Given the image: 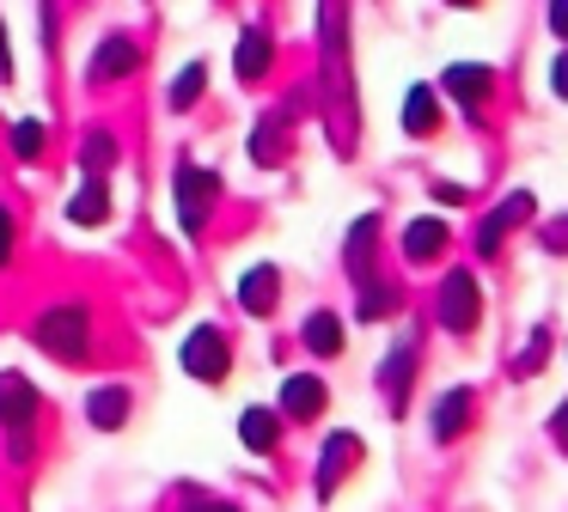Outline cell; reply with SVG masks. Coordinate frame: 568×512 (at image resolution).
Masks as SVG:
<instances>
[{"instance_id":"27","label":"cell","mask_w":568,"mask_h":512,"mask_svg":"<svg viewBox=\"0 0 568 512\" xmlns=\"http://www.w3.org/2000/svg\"><path fill=\"white\" fill-rule=\"evenodd\" d=\"M550 427H556V439H562V446H568V402H562V409L550 414Z\"/></svg>"},{"instance_id":"10","label":"cell","mask_w":568,"mask_h":512,"mask_svg":"<svg viewBox=\"0 0 568 512\" xmlns=\"http://www.w3.org/2000/svg\"><path fill=\"white\" fill-rule=\"evenodd\" d=\"M87 421L104 427V433L123 427L129 421V385H99V390H92V397H87Z\"/></svg>"},{"instance_id":"1","label":"cell","mask_w":568,"mask_h":512,"mask_svg":"<svg viewBox=\"0 0 568 512\" xmlns=\"http://www.w3.org/2000/svg\"><path fill=\"white\" fill-rule=\"evenodd\" d=\"M38 348L43 354H55V360H87L92 354V317H87V305H55V311H43L38 317Z\"/></svg>"},{"instance_id":"13","label":"cell","mask_w":568,"mask_h":512,"mask_svg":"<svg viewBox=\"0 0 568 512\" xmlns=\"http://www.w3.org/2000/svg\"><path fill=\"white\" fill-rule=\"evenodd\" d=\"M300 336H306V348H312V354H343V317H331V311H312Z\"/></svg>"},{"instance_id":"6","label":"cell","mask_w":568,"mask_h":512,"mask_svg":"<svg viewBox=\"0 0 568 512\" xmlns=\"http://www.w3.org/2000/svg\"><path fill=\"white\" fill-rule=\"evenodd\" d=\"M348 463H361V439L355 433H331L324 439V463H318V494H336V482L348 475Z\"/></svg>"},{"instance_id":"3","label":"cell","mask_w":568,"mask_h":512,"mask_svg":"<svg viewBox=\"0 0 568 512\" xmlns=\"http://www.w3.org/2000/svg\"><path fill=\"white\" fill-rule=\"evenodd\" d=\"M0 421L13 427V451H31V421H38V390L26 372H0Z\"/></svg>"},{"instance_id":"12","label":"cell","mask_w":568,"mask_h":512,"mask_svg":"<svg viewBox=\"0 0 568 512\" xmlns=\"http://www.w3.org/2000/svg\"><path fill=\"white\" fill-rule=\"evenodd\" d=\"M275 280H282V275H275L270 263H263V268H251V275L239 280V305H245L251 317H270V311H275Z\"/></svg>"},{"instance_id":"8","label":"cell","mask_w":568,"mask_h":512,"mask_svg":"<svg viewBox=\"0 0 568 512\" xmlns=\"http://www.w3.org/2000/svg\"><path fill=\"white\" fill-rule=\"evenodd\" d=\"M282 414H294V421L324 414V378H306V372L287 378V385H282Z\"/></svg>"},{"instance_id":"18","label":"cell","mask_w":568,"mask_h":512,"mask_svg":"<svg viewBox=\"0 0 568 512\" xmlns=\"http://www.w3.org/2000/svg\"><path fill=\"white\" fill-rule=\"evenodd\" d=\"M233 68H239V80H257V73L270 68V37H263V31L239 37V61H233Z\"/></svg>"},{"instance_id":"23","label":"cell","mask_w":568,"mask_h":512,"mask_svg":"<svg viewBox=\"0 0 568 512\" xmlns=\"http://www.w3.org/2000/svg\"><path fill=\"white\" fill-rule=\"evenodd\" d=\"M13 238H19V226H13V207H0V263L13 256Z\"/></svg>"},{"instance_id":"15","label":"cell","mask_w":568,"mask_h":512,"mask_svg":"<svg viewBox=\"0 0 568 512\" xmlns=\"http://www.w3.org/2000/svg\"><path fill=\"white\" fill-rule=\"evenodd\" d=\"M275 433H282V421H275L270 409H245V414H239V439H245L251 451H270Z\"/></svg>"},{"instance_id":"26","label":"cell","mask_w":568,"mask_h":512,"mask_svg":"<svg viewBox=\"0 0 568 512\" xmlns=\"http://www.w3.org/2000/svg\"><path fill=\"white\" fill-rule=\"evenodd\" d=\"M0 80H13V55H7V24H0Z\"/></svg>"},{"instance_id":"25","label":"cell","mask_w":568,"mask_h":512,"mask_svg":"<svg viewBox=\"0 0 568 512\" xmlns=\"http://www.w3.org/2000/svg\"><path fill=\"white\" fill-rule=\"evenodd\" d=\"M550 31L568 37V0H562V7H550Z\"/></svg>"},{"instance_id":"20","label":"cell","mask_w":568,"mask_h":512,"mask_svg":"<svg viewBox=\"0 0 568 512\" xmlns=\"http://www.w3.org/2000/svg\"><path fill=\"white\" fill-rule=\"evenodd\" d=\"M251 158H263V165L282 158V116H263L257 129H251Z\"/></svg>"},{"instance_id":"16","label":"cell","mask_w":568,"mask_h":512,"mask_svg":"<svg viewBox=\"0 0 568 512\" xmlns=\"http://www.w3.org/2000/svg\"><path fill=\"white\" fill-rule=\"evenodd\" d=\"M404 129H409V134H434V129H440V104H434L428 85H416V92H409V104H404Z\"/></svg>"},{"instance_id":"4","label":"cell","mask_w":568,"mask_h":512,"mask_svg":"<svg viewBox=\"0 0 568 512\" xmlns=\"http://www.w3.org/2000/svg\"><path fill=\"white\" fill-rule=\"evenodd\" d=\"M226 366H233V354H226V336L214 324H196L184 336V372L190 378H209V385H221Z\"/></svg>"},{"instance_id":"21","label":"cell","mask_w":568,"mask_h":512,"mask_svg":"<svg viewBox=\"0 0 568 512\" xmlns=\"http://www.w3.org/2000/svg\"><path fill=\"white\" fill-rule=\"evenodd\" d=\"M80 158H87V177H99L104 165H116V141H111V134H87Z\"/></svg>"},{"instance_id":"5","label":"cell","mask_w":568,"mask_h":512,"mask_svg":"<svg viewBox=\"0 0 568 512\" xmlns=\"http://www.w3.org/2000/svg\"><path fill=\"white\" fill-rule=\"evenodd\" d=\"M440 324L446 329H477V280L465 275V268H453V275L440 280Z\"/></svg>"},{"instance_id":"24","label":"cell","mask_w":568,"mask_h":512,"mask_svg":"<svg viewBox=\"0 0 568 512\" xmlns=\"http://www.w3.org/2000/svg\"><path fill=\"white\" fill-rule=\"evenodd\" d=\"M550 85H556V98H562V104H568V49H562V55H556V68H550Z\"/></svg>"},{"instance_id":"9","label":"cell","mask_w":568,"mask_h":512,"mask_svg":"<svg viewBox=\"0 0 568 512\" xmlns=\"http://www.w3.org/2000/svg\"><path fill=\"white\" fill-rule=\"evenodd\" d=\"M68 219H74V226H104V219H111V183L104 177L80 183V195L68 202Z\"/></svg>"},{"instance_id":"2","label":"cell","mask_w":568,"mask_h":512,"mask_svg":"<svg viewBox=\"0 0 568 512\" xmlns=\"http://www.w3.org/2000/svg\"><path fill=\"white\" fill-rule=\"evenodd\" d=\"M214 195H221V177H214L209 165H178V219H184L190 238H196V232L209 226Z\"/></svg>"},{"instance_id":"7","label":"cell","mask_w":568,"mask_h":512,"mask_svg":"<svg viewBox=\"0 0 568 512\" xmlns=\"http://www.w3.org/2000/svg\"><path fill=\"white\" fill-rule=\"evenodd\" d=\"M489 85H495V73L483 68V61H458V68H446V92H453L465 110H477L483 98H489Z\"/></svg>"},{"instance_id":"11","label":"cell","mask_w":568,"mask_h":512,"mask_svg":"<svg viewBox=\"0 0 568 512\" xmlns=\"http://www.w3.org/2000/svg\"><path fill=\"white\" fill-rule=\"evenodd\" d=\"M135 68H141L135 43H129V37H104L99 61H92V80H123V73H135Z\"/></svg>"},{"instance_id":"28","label":"cell","mask_w":568,"mask_h":512,"mask_svg":"<svg viewBox=\"0 0 568 512\" xmlns=\"http://www.w3.org/2000/svg\"><path fill=\"white\" fill-rule=\"evenodd\" d=\"M190 512H239V506H226V500H196Z\"/></svg>"},{"instance_id":"17","label":"cell","mask_w":568,"mask_h":512,"mask_svg":"<svg viewBox=\"0 0 568 512\" xmlns=\"http://www.w3.org/2000/svg\"><path fill=\"white\" fill-rule=\"evenodd\" d=\"M440 244H446V226H440V219H416V226L404 232V250L416 256V263H428V256H440Z\"/></svg>"},{"instance_id":"14","label":"cell","mask_w":568,"mask_h":512,"mask_svg":"<svg viewBox=\"0 0 568 512\" xmlns=\"http://www.w3.org/2000/svg\"><path fill=\"white\" fill-rule=\"evenodd\" d=\"M465 421H470V390H453V397H440V409H434V439L465 433Z\"/></svg>"},{"instance_id":"19","label":"cell","mask_w":568,"mask_h":512,"mask_svg":"<svg viewBox=\"0 0 568 512\" xmlns=\"http://www.w3.org/2000/svg\"><path fill=\"white\" fill-rule=\"evenodd\" d=\"M202 85H209V61H190V68L172 80V110H190L202 98Z\"/></svg>"},{"instance_id":"22","label":"cell","mask_w":568,"mask_h":512,"mask_svg":"<svg viewBox=\"0 0 568 512\" xmlns=\"http://www.w3.org/2000/svg\"><path fill=\"white\" fill-rule=\"evenodd\" d=\"M13 153L19 158H26V165H31V158H43V122H13Z\"/></svg>"}]
</instances>
